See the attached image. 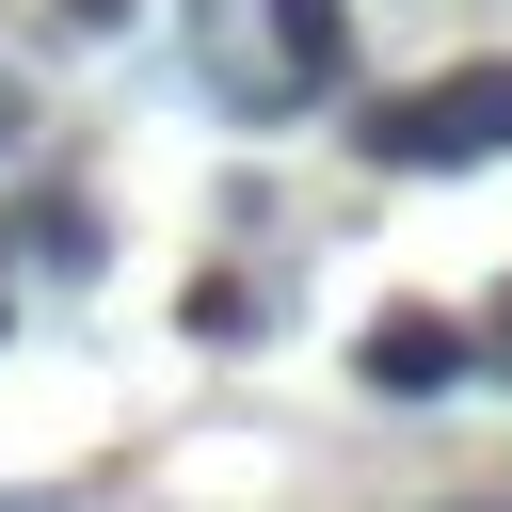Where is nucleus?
Wrapping results in <instances>:
<instances>
[{
    "label": "nucleus",
    "mask_w": 512,
    "mask_h": 512,
    "mask_svg": "<svg viewBox=\"0 0 512 512\" xmlns=\"http://www.w3.org/2000/svg\"><path fill=\"white\" fill-rule=\"evenodd\" d=\"M368 160L384 176H480V160H512V64H448V80L384 96L368 112Z\"/></svg>",
    "instance_id": "1"
},
{
    "label": "nucleus",
    "mask_w": 512,
    "mask_h": 512,
    "mask_svg": "<svg viewBox=\"0 0 512 512\" xmlns=\"http://www.w3.org/2000/svg\"><path fill=\"white\" fill-rule=\"evenodd\" d=\"M352 368H368V400H448V384H480V336L448 304H384L352 336Z\"/></svg>",
    "instance_id": "2"
},
{
    "label": "nucleus",
    "mask_w": 512,
    "mask_h": 512,
    "mask_svg": "<svg viewBox=\"0 0 512 512\" xmlns=\"http://www.w3.org/2000/svg\"><path fill=\"white\" fill-rule=\"evenodd\" d=\"M16 240H32V272H64V288L96 272V208H80V192H48V208H32Z\"/></svg>",
    "instance_id": "3"
},
{
    "label": "nucleus",
    "mask_w": 512,
    "mask_h": 512,
    "mask_svg": "<svg viewBox=\"0 0 512 512\" xmlns=\"http://www.w3.org/2000/svg\"><path fill=\"white\" fill-rule=\"evenodd\" d=\"M272 32H288V64H304V80H336V64H352V16H336V0H272Z\"/></svg>",
    "instance_id": "4"
},
{
    "label": "nucleus",
    "mask_w": 512,
    "mask_h": 512,
    "mask_svg": "<svg viewBox=\"0 0 512 512\" xmlns=\"http://www.w3.org/2000/svg\"><path fill=\"white\" fill-rule=\"evenodd\" d=\"M64 32H80V48H96V32H128V0H64Z\"/></svg>",
    "instance_id": "5"
}]
</instances>
